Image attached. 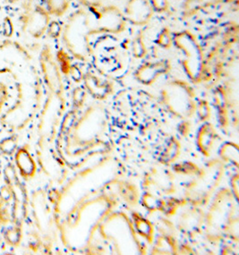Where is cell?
<instances>
[{"label":"cell","mask_w":239,"mask_h":255,"mask_svg":"<svg viewBox=\"0 0 239 255\" xmlns=\"http://www.w3.org/2000/svg\"><path fill=\"white\" fill-rule=\"evenodd\" d=\"M154 12L166 13L169 8V0H150Z\"/></svg>","instance_id":"cell-21"},{"label":"cell","mask_w":239,"mask_h":255,"mask_svg":"<svg viewBox=\"0 0 239 255\" xmlns=\"http://www.w3.org/2000/svg\"><path fill=\"white\" fill-rule=\"evenodd\" d=\"M4 1L8 4H17V3L22 2V0H4Z\"/></svg>","instance_id":"cell-24"},{"label":"cell","mask_w":239,"mask_h":255,"mask_svg":"<svg viewBox=\"0 0 239 255\" xmlns=\"http://www.w3.org/2000/svg\"><path fill=\"white\" fill-rule=\"evenodd\" d=\"M10 98V92L7 84L4 83L3 81H0V119L1 115L4 110V106L9 101Z\"/></svg>","instance_id":"cell-19"},{"label":"cell","mask_w":239,"mask_h":255,"mask_svg":"<svg viewBox=\"0 0 239 255\" xmlns=\"http://www.w3.org/2000/svg\"><path fill=\"white\" fill-rule=\"evenodd\" d=\"M156 43L162 49H169L172 46V32L168 27H164L163 29L159 31L156 40Z\"/></svg>","instance_id":"cell-15"},{"label":"cell","mask_w":239,"mask_h":255,"mask_svg":"<svg viewBox=\"0 0 239 255\" xmlns=\"http://www.w3.org/2000/svg\"><path fill=\"white\" fill-rule=\"evenodd\" d=\"M4 239L10 247H16L22 241V230L18 227L9 228L4 231Z\"/></svg>","instance_id":"cell-13"},{"label":"cell","mask_w":239,"mask_h":255,"mask_svg":"<svg viewBox=\"0 0 239 255\" xmlns=\"http://www.w3.org/2000/svg\"><path fill=\"white\" fill-rule=\"evenodd\" d=\"M73 0H44L45 7L50 15L61 17L67 13Z\"/></svg>","instance_id":"cell-11"},{"label":"cell","mask_w":239,"mask_h":255,"mask_svg":"<svg viewBox=\"0 0 239 255\" xmlns=\"http://www.w3.org/2000/svg\"><path fill=\"white\" fill-rule=\"evenodd\" d=\"M12 196V190L8 195V197H4L2 194L0 196V224L6 225L11 222L12 220V213L9 209L8 199Z\"/></svg>","instance_id":"cell-14"},{"label":"cell","mask_w":239,"mask_h":255,"mask_svg":"<svg viewBox=\"0 0 239 255\" xmlns=\"http://www.w3.org/2000/svg\"><path fill=\"white\" fill-rule=\"evenodd\" d=\"M168 68L169 64L168 61L145 64L138 69L136 77L143 84H151L159 77V75L167 73Z\"/></svg>","instance_id":"cell-10"},{"label":"cell","mask_w":239,"mask_h":255,"mask_svg":"<svg viewBox=\"0 0 239 255\" xmlns=\"http://www.w3.org/2000/svg\"><path fill=\"white\" fill-rule=\"evenodd\" d=\"M58 61L61 65V69L64 73H68L70 71V66H69V60L67 57V53L64 51H59L58 54Z\"/></svg>","instance_id":"cell-22"},{"label":"cell","mask_w":239,"mask_h":255,"mask_svg":"<svg viewBox=\"0 0 239 255\" xmlns=\"http://www.w3.org/2000/svg\"><path fill=\"white\" fill-rule=\"evenodd\" d=\"M238 0H184L183 16L191 18L204 10L222 4H233Z\"/></svg>","instance_id":"cell-9"},{"label":"cell","mask_w":239,"mask_h":255,"mask_svg":"<svg viewBox=\"0 0 239 255\" xmlns=\"http://www.w3.org/2000/svg\"><path fill=\"white\" fill-rule=\"evenodd\" d=\"M154 13L150 0H128L124 7V15L131 24L143 27L151 22Z\"/></svg>","instance_id":"cell-6"},{"label":"cell","mask_w":239,"mask_h":255,"mask_svg":"<svg viewBox=\"0 0 239 255\" xmlns=\"http://www.w3.org/2000/svg\"><path fill=\"white\" fill-rule=\"evenodd\" d=\"M92 12L96 17L93 21L91 35L106 33L118 35L125 31L126 20L124 13L116 4H110Z\"/></svg>","instance_id":"cell-3"},{"label":"cell","mask_w":239,"mask_h":255,"mask_svg":"<svg viewBox=\"0 0 239 255\" xmlns=\"http://www.w3.org/2000/svg\"><path fill=\"white\" fill-rule=\"evenodd\" d=\"M92 26V15L84 8L74 11L63 26V43L68 52L81 60L86 59L92 52L90 40Z\"/></svg>","instance_id":"cell-1"},{"label":"cell","mask_w":239,"mask_h":255,"mask_svg":"<svg viewBox=\"0 0 239 255\" xmlns=\"http://www.w3.org/2000/svg\"><path fill=\"white\" fill-rule=\"evenodd\" d=\"M85 83L88 87L89 90L93 93L97 95H102L105 94L108 90V85L106 84H101L99 80L96 77L87 75L85 78Z\"/></svg>","instance_id":"cell-16"},{"label":"cell","mask_w":239,"mask_h":255,"mask_svg":"<svg viewBox=\"0 0 239 255\" xmlns=\"http://www.w3.org/2000/svg\"><path fill=\"white\" fill-rule=\"evenodd\" d=\"M24 52V49L13 41L0 42V75L12 74L11 66H17V56Z\"/></svg>","instance_id":"cell-7"},{"label":"cell","mask_w":239,"mask_h":255,"mask_svg":"<svg viewBox=\"0 0 239 255\" xmlns=\"http://www.w3.org/2000/svg\"><path fill=\"white\" fill-rule=\"evenodd\" d=\"M40 63L46 84H48L52 93L60 95L63 91L61 75L58 65L54 60L53 55L49 45H45L43 49H41Z\"/></svg>","instance_id":"cell-5"},{"label":"cell","mask_w":239,"mask_h":255,"mask_svg":"<svg viewBox=\"0 0 239 255\" xmlns=\"http://www.w3.org/2000/svg\"><path fill=\"white\" fill-rule=\"evenodd\" d=\"M14 162L20 176L23 179L29 180L35 175L36 163L26 146H22L16 150L14 154Z\"/></svg>","instance_id":"cell-8"},{"label":"cell","mask_w":239,"mask_h":255,"mask_svg":"<svg viewBox=\"0 0 239 255\" xmlns=\"http://www.w3.org/2000/svg\"><path fill=\"white\" fill-rule=\"evenodd\" d=\"M50 21V13L40 4L21 15L22 30L33 39H40L45 35Z\"/></svg>","instance_id":"cell-4"},{"label":"cell","mask_w":239,"mask_h":255,"mask_svg":"<svg viewBox=\"0 0 239 255\" xmlns=\"http://www.w3.org/2000/svg\"><path fill=\"white\" fill-rule=\"evenodd\" d=\"M173 45L185 55L183 66L191 79H200L204 70V50L195 33L182 30L172 33Z\"/></svg>","instance_id":"cell-2"},{"label":"cell","mask_w":239,"mask_h":255,"mask_svg":"<svg viewBox=\"0 0 239 255\" xmlns=\"http://www.w3.org/2000/svg\"><path fill=\"white\" fill-rule=\"evenodd\" d=\"M0 244H1V239H0Z\"/></svg>","instance_id":"cell-26"},{"label":"cell","mask_w":239,"mask_h":255,"mask_svg":"<svg viewBox=\"0 0 239 255\" xmlns=\"http://www.w3.org/2000/svg\"><path fill=\"white\" fill-rule=\"evenodd\" d=\"M132 50L134 57L136 58H142L147 53L146 46L144 43V31L141 30L138 31L137 34L134 37L132 43Z\"/></svg>","instance_id":"cell-12"},{"label":"cell","mask_w":239,"mask_h":255,"mask_svg":"<svg viewBox=\"0 0 239 255\" xmlns=\"http://www.w3.org/2000/svg\"><path fill=\"white\" fill-rule=\"evenodd\" d=\"M79 4L90 11H94L102 8L107 5L114 4L115 0H77Z\"/></svg>","instance_id":"cell-17"},{"label":"cell","mask_w":239,"mask_h":255,"mask_svg":"<svg viewBox=\"0 0 239 255\" xmlns=\"http://www.w3.org/2000/svg\"><path fill=\"white\" fill-rule=\"evenodd\" d=\"M40 0H22V13H27L37 4H40Z\"/></svg>","instance_id":"cell-23"},{"label":"cell","mask_w":239,"mask_h":255,"mask_svg":"<svg viewBox=\"0 0 239 255\" xmlns=\"http://www.w3.org/2000/svg\"><path fill=\"white\" fill-rule=\"evenodd\" d=\"M178 1H184V0H178Z\"/></svg>","instance_id":"cell-25"},{"label":"cell","mask_w":239,"mask_h":255,"mask_svg":"<svg viewBox=\"0 0 239 255\" xmlns=\"http://www.w3.org/2000/svg\"><path fill=\"white\" fill-rule=\"evenodd\" d=\"M17 150V139L14 136L5 138L0 142V150L5 155H11Z\"/></svg>","instance_id":"cell-18"},{"label":"cell","mask_w":239,"mask_h":255,"mask_svg":"<svg viewBox=\"0 0 239 255\" xmlns=\"http://www.w3.org/2000/svg\"><path fill=\"white\" fill-rule=\"evenodd\" d=\"M63 25L58 21H50L47 32L50 38L58 39L62 34Z\"/></svg>","instance_id":"cell-20"}]
</instances>
